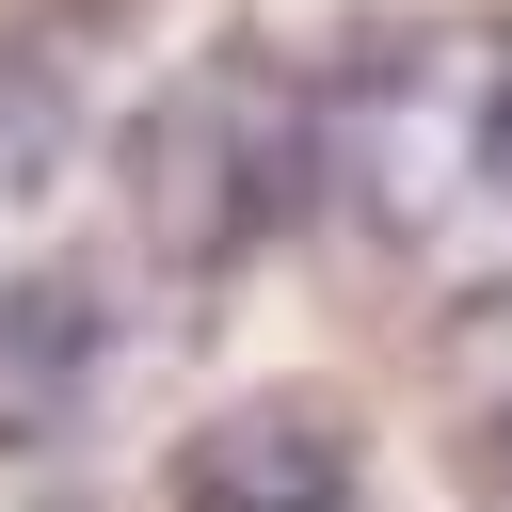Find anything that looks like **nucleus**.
<instances>
[{
  "label": "nucleus",
  "instance_id": "nucleus-2",
  "mask_svg": "<svg viewBox=\"0 0 512 512\" xmlns=\"http://www.w3.org/2000/svg\"><path fill=\"white\" fill-rule=\"evenodd\" d=\"M160 496L176 512H352V432H336V400L256 384V400H224V416L176 432Z\"/></svg>",
  "mask_w": 512,
  "mask_h": 512
},
{
  "label": "nucleus",
  "instance_id": "nucleus-3",
  "mask_svg": "<svg viewBox=\"0 0 512 512\" xmlns=\"http://www.w3.org/2000/svg\"><path fill=\"white\" fill-rule=\"evenodd\" d=\"M480 176L512 192V64H496V96H480Z\"/></svg>",
  "mask_w": 512,
  "mask_h": 512
},
{
  "label": "nucleus",
  "instance_id": "nucleus-1",
  "mask_svg": "<svg viewBox=\"0 0 512 512\" xmlns=\"http://www.w3.org/2000/svg\"><path fill=\"white\" fill-rule=\"evenodd\" d=\"M304 192V112L288 80L256 64H192L144 128H128V224L176 256V272H240Z\"/></svg>",
  "mask_w": 512,
  "mask_h": 512
}]
</instances>
